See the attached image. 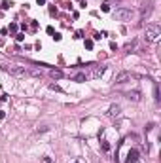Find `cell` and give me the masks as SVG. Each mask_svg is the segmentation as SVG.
<instances>
[{"label":"cell","instance_id":"1","mask_svg":"<svg viewBox=\"0 0 161 163\" xmlns=\"http://www.w3.org/2000/svg\"><path fill=\"white\" fill-rule=\"evenodd\" d=\"M4 72L12 74L15 78H25V76H28V68L19 67V65H4Z\"/></svg>","mask_w":161,"mask_h":163},{"label":"cell","instance_id":"2","mask_svg":"<svg viewBox=\"0 0 161 163\" xmlns=\"http://www.w3.org/2000/svg\"><path fill=\"white\" fill-rule=\"evenodd\" d=\"M161 38V27L159 25H148L146 27V40L148 42H157Z\"/></svg>","mask_w":161,"mask_h":163},{"label":"cell","instance_id":"3","mask_svg":"<svg viewBox=\"0 0 161 163\" xmlns=\"http://www.w3.org/2000/svg\"><path fill=\"white\" fill-rule=\"evenodd\" d=\"M114 17L118 19V21H131L133 19V12L127 8H118L114 12Z\"/></svg>","mask_w":161,"mask_h":163},{"label":"cell","instance_id":"4","mask_svg":"<svg viewBox=\"0 0 161 163\" xmlns=\"http://www.w3.org/2000/svg\"><path fill=\"white\" fill-rule=\"evenodd\" d=\"M135 78H137V74H133V72H120L116 76V84H125V82H131Z\"/></svg>","mask_w":161,"mask_h":163},{"label":"cell","instance_id":"5","mask_svg":"<svg viewBox=\"0 0 161 163\" xmlns=\"http://www.w3.org/2000/svg\"><path fill=\"white\" fill-rule=\"evenodd\" d=\"M127 163H140L137 150H129V154H127Z\"/></svg>","mask_w":161,"mask_h":163},{"label":"cell","instance_id":"6","mask_svg":"<svg viewBox=\"0 0 161 163\" xmlns=\"http://www.w3.org/2000/svg\"><path fill=\"white\" fill-rule=\"evenodd\" d=\"M120 114H121V106L120 104H112L110 110H108V116H110V118H118Z\"/></svg>","mask_w":161,"mask_h":163},{"label":"cell","instance_id":"7","mask_svg":"<svg viewBox=\"0 0 161 163\" xmlns=\"http://www.w3.org/2000/svg\"><path fill=\"white\" fill-rule=\"evenodd\" d=\"M102 72H104V67H95L91 70V74H89V78H93V80H97V78H101Z\"/></svg>","mask_w":161,"mask_h":163},{"label":"cell","instance_id":"8","mask_svg":"<svg viewBox=\"0 0 161 163\" xmlns=\"http://www.w3.org/2000/svg\"><path fill=\"white\" fill-rule=\"evenodd\" d=\"M127 99L133 101V103H138V101H140V91H129V93H127Z\"/></svg>","mask_w":161,"mask_h":163},{"label":"cell","instance_id":"9","mask_svg":"<svg viewBox=\"0 0 161 163\" xmlns=\"http://www.w3.org/2000/svg\"><path fill=\"white\" fill-rule=\"evenodd\" d=\"M49 74H51V78H55V80H61V78H63V70H59V68H51Z\"/></svg>","mask_w":161,"mask_h":163},{"label":"cell","instance_id":"10","mask_svg":"<svg viewBox=\"0 0 161 163\" xmlns=\"http://www.w3.org/2000/svg\"><path fill=\"white\" fill-rule=\"evenodd\" d=\"M135 46H137V44H135V42H129V44L125 46V51H131V50H133V48H135Z\"/></svg>","mask_w":161,"mask_h":163},{"label":"cell","instance_id":"11","mask_svg":"<svg viewBox=\"0 0 161 163\" xmlns=\"http://www.w3.org/2000/svg\"><path fill=\"white\" fill-rule=\"evenodd\" d=\"M8 31L15 32V31H17V23H9V29H8Z\"/></svg>","mask_w":161,"mask_h":163},{"label":"cell","instance_id":"12","mask_svg":"<svg viewBox=\"0 0 161 163\" xmlns=\"http://www.w3.org/2000/svg\"><path fill=\"white\" fill-rule=\"evenodd\" d=\"M15 40H17V42H23L25 40V34H21V32H19V34H15Z\"/></svg>","mask_w":161,"mask_h":163},{"label":"cell","instance_id":"13","mask_svg":"<svg viewBox=\"0 0 161 163\" xmlns=\"http://www.w3.org/2000/svg\"><path fill=\"white\" fill-rule=\"evenodd\" d=\"M102 150H104V152L110 150V146H108V142H106V141H102Z\"/></svg>","mask_w":161,"mask_h":163},{"label":"cell","instance_id":"14","mask_svg":"<svg viewBox=\"0 0 161 163\" xmlns=\"http://www.w3.org/2000/svg\"><path fill=\"white\" fill-rule=\"evenodd\" d=\"M85 48H87V50H91V48H93V40H85Z\"/></svg>","mask_w":161,"mask_h":163},{"label":"cell","instance_id":"15","mask_svg":"<svg viewBox=\"0 0 161 163\" xmlns=\"http://www.w3.org/2000/svg\"><path fill=\"white\" fill-rule=\"evenodd\" d=\"M85 80V74H78V76H76V82H83Z\"/></svg>","mask_w":161,"mask_h":163},{"label":"cell","instance_id":"16","mask_svg":"<svg viewBox=\"0 0 161 163\" xmlns=\"http://www.w3.org/2000/svg\"><path fill=\"white\" fill-rule=\"evenodd\" d=\"M102 12H110V4H102Z\"/></svg>","mask_w":161,"mask_h":163},{"label":"cell","instance_id":"17","mask_svg":"<svg viewBox=\"0 0 161 163\" xmlns=\"http://www.w3.org/2000/svg\"><path fill=\"white\" fill-rule=\"evenodd\" d=\"M30 29H32V31H36V29H38V23L32 21V23H30Z\"/></svg>","mask_w":161,"mask_h":163},{"label":"cell","instance_id":"18","mask_svg":"<svg viewBox=\"0 0 161 163\" xmlns=\"http://www.w3.org/2000/svg\"><path fill=\"white\" fill-rule=\"evenodd\" d=\"M9 6H12V2H2V8H4V10H8Z\"/></svg>","mask_w":161,"mask_h":163},{"label":"cell","instance_id":"19","mask_svg":"<svg viewBox=\"0 0 161 163\" xmlns=\"http://www.w3.org/2000/svg\"><path fill=\"white\" fill-rule=\"evenodd\" d=\"M159 99H161V97H159V87L156 86V101H159Z\"/></svg>","mask_w":161,"mask_h":163},{"label":"cell","instance_id":"20","mask_svg":"<svg viewBox=\"0 0 161 163\" xmlns=\"http://www.w3.org/2000/svg\"><path fill=\"white\" fill-rule=\"evenodd\" d=\"M101 38H102V36L99 34V32H95V34H93V40H101Z\"/></svg>","mask_w":161,"mask_h":163},{"label":"cell","instance_id":"21","mask_svg":"<svg viewBox=\"0 0 161 163\" xmlns=\"http://www.w3.org/2000/svg\"><path fill=\"white\" fill-rule=\"evenodd\" d=\"M6 118V112H4V110H0V120H4Z\"/></svg>","mask_w":161,"mask_h":163},{"label":"cell","instance_id":"22","mask_svg":"<svg viewBox=\"0 0 161 163\" xmlns=\"http://www.w3.org/2000/svg\"><path fill=\"white\" fill-rule=\"evenodd\" d=\"M38 4H46V0H36Z\"/></svg>","mask_w":161,"mask_h":163},{"label":"cell","instance_id":"23","mask_svg":"<svg viewBox=\"0 0 161 163\" xmlns=\"http://www.w3.org/2000/svg\"><path fill=\"white\" fill-rule=\"evenodd\" d=\"M44 163H51V159H49V158H46V159H44Z\"/></svg>","mask_w":161,"mask_h":163}]
</instances>
